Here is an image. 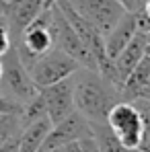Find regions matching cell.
Segmentation results:
<instances>
[{
    "instance_id": "obj_1",
    "label": "cell",
    "mask_w": 150,
    "mask_h": 152,
    "mask_svg": "<svg viewBox=\"0 0 150 152\" xmlns=\"http://www.w3.org/2000/svg\"><path fill=\"white\" fill-rule=\"evenodd\" d=\"M70 78L74 109L91 124H105L113 105L121 101V91L99 70L78 68Z\"/></svg>"
},
{
    "instance_id": "obj_2",
    "label": "cell",
    "mask_w": 150,
    "mask_h": 152,
    "mask_svg": "<svg viewBox=\"0 0 150 152\" xmlns=\"http://www.w3.org/2000/svg\"><path fill=\"white\" fill-rule=\"evenodd\" d=\"M2 78H0V95L8 97L10 101L25 105L29 103L39 88L35 86L33 78L29 74L27 66L21 62V58L17 56V50L10 48L2 58Z\"/></svg>"
},
{
    "instance_id": "obj_3",
    "label": "cell",
    "mask_w": 150,
    "mask_h": 152,
    "mask_svg": "<svg viewBox=\"0 0 150 152\" xmlns=\"http://www.w3.org/2000/svg\"><path fill=\"white\" fill-rule=\"evenodd\" d=\"M17 50V56L21 58V62L27 66V70L33 66V62L37 58H41L43 53L53 50V29H51V12L50 6H45L37 19L23 31V35L19 37V41L12 45Z\"/></svg>"
},
{
    "instance_id": "obj_4",
    "label": "cell",
    "mask_w": 150,
    "mask_h": 152,
    "mask_svg": "<svg viewBox=\"0 0 150 152\" xmlns=\"http://www.w3.org/2000/svg\"><path fill=\"white\" fill-rule=\"evenodd\" d=\"M105 126L130 150H138L144 136V117L132 101H119L109 111Z\"/></svg>"
},
{
    "instance_id": "obj_5",
    "label": "cell",
    "mask_w": 150,
    "mask_h": 152,
    "mask_svg": "<svg viewBox=\"0 0 150 152\" xmlns=\"http://www.w3.org/2000/svg\"><path fill=\"white\" fill-rule=\"evenodd\" d=\"M51 12V29H53V45L58 50H62L66 56H70L76 60V64L80 68H89V70H97V62L91 56V51L84 48V43L80 41V37L76 35L72 25L66 21V17L62 15V10L58 8V4L50 6Z\"/></svg>"
},
{
    "instance_id": "obj_6",
    "label": "cell",
    "mask_w": 150,
    "mask_h": 152,
    "mask_svg": "<svg viewBox=\"0 0 150 152\" xmlns=\"http://www.w3.org/2000/svg\"><path fill=\"white\" fill-rule=\"evenodd\" d=\"M78 68L80 66L76 64V60L66 56L62 50L53 48L33 62V66L29 68V74L37 88H43V86L56 84L64 78H70Z\"/></svg>"
},
{
    "instance_id": "obj_7",
    "label": "cell",
    "mask_w": 150,
    "mask_h": 152,
    "mask_svg": "<svg viewBox=\"0 0 150 152\" xmlns=\"http://www.w3.org/2000/svg\"><path fill=\"white\" fill-rule=\"evenodd\" d=\"M68 4L101 35H105L127 12L117 0H68Z\"/></svg>"
},
{
    "instance_id": "obj_8",
    "label": "cell",
    "mask_w": 150,
    "mask_h": 152,
    "mask_svg": "<svg viewBox=\"0 0 150 152\" xmlns=\"http://www.w3.org/2000/svg\"><path fill=\"white\" fill-rule=\"evenodd\" d=\"M39 97L43 101L45 113L50 117L51 126L74 113V95H72V78H64L56 84L39 88Z\"/></svg>"
},
{
    "instance_id": "obj_9",
    "label": "cell",
    "mask_w": 150,
    "mask_h": 152,
    "mask_svg": "<svg viewBox=\"0 0 150 152\" xmlns=\"http://www.w3.org/2000/svg\"><path fill=\"white\" fill-rule=\"evenodd\" d=\"M91 134H93L91 124L78 111H74L68 117H64L62 121L51 126L50 134H48L43 146L39 148V152H53L56 148H60V146H64L68 142H76V140H80L84 136H91Z\"/></svg>"
},
{
    "instance_id": "obj_10",
    "label": "cell",
    "mask_w": 150,
    "mask_h": 152,
    "mask_svg": "<svg viewBox=\"0 0 150 152\" xmlns=\"http://www.w3.org/2000/svg\"><path fill=\"white\" fill-rule=\"evenodd\" d=\"M45 8V0H8L2 12V19L6 21L12 45L19 41L27 27L31 25L37 15Z\"/></svg>"
},
{
    "instance_id": "obj_11",
    "label": "cell",
    "mask_w": 150,
    "mask_h": 152,
    "mask_svg": "<svg viewBox=\"0 0 150 152\" xmlns=\"http://www.w3.org/2000/svg\"><path fill=\"white\" fill-rule=\"evenodd\" d=\"M146 48H148V39L144 33L136 31V35L132 37V41L119 51V56L113 60V70H115V78H117V86L121 91V84L127 78V74L138 66V62L146 56Z\"/></svg>"
},
{
    "instance_id": "obj_12",
    "label": "cell",
    "mask_w": 150,
    "mask_h": 152,
    "mask_svg": "<svg viewBox=\"0 0 150 152\" xmlns=\"http://www.w3.org/2000/svg\"><path fill=\"white\" fill-rule=\"evenodd\" d=\"M150 101V56L146 53L121 84V101Z\"/></svg>"
},
{
    "instance_id": "obj_13",
    "label": "cell",
    "mask_w": 150,
    "mask_h": 152,
    "mask_svg": "<svg viewBox=\"0 0 150 152\" xmlns=\"http://www.w3.org/2000/svg\"><path fill=\"white\" fill-rule=\"evenodd\" d=\"M136 31H138V27H136V12H125L124 17L103 35L105 53H107V58H109L111 62H113V60L119 56V51L132 41V37L136 35Z\"/></svg>"
},
{
    "instance_id": "obj_14",
    "label": "cell",
    "mask_w": 150,
    "mask_h": 152,
    "mask_svg": "<svg viewBox=\"0 0 150 152\" xmlns=\"http://www.w3.org/2000/svg\"><path fill=\"white\" fill-rule=\"evenodd\" d=\"M50 129H51L50 117H41V119H35V121L23 126L21 134H19V152H39Z\"/></svg>"
},
{
    "instance_id": "obj_15",
    "label": "cell",
    "mask_w": 150,
    "mask_h": 152,
    "mask_svg": "<svg viewBox=\"0 0 150 152\" xmlns=\"http://www.w3.org/2000/svg\"><path fill=\"white\" fill-rule=\"evenodd\" d=\"M91 124V121H89ZM91 132H93V138L97 140L101 152H140V150H130L125 148L124 144L109 132V127L105 124H91Z\"/></svg>"
},
{
    "instance_id": "obj_16",
    "label": "cell",
    "mask_w": 150,
    "mask_h": 152,
    "mask_svg": "<svg viewBox=\"0 0 150 152\" xmlns=\"http://www.w3.org/2000/svg\"><path fill=\"white\" fill-rule=\"evenodd\" d=\"M23 129L21 115L17 113H0V146L12 138H19Z\"/></svg>"
},
{
    "instance_id": "obj_17",
    "label": "cell",
    "mask_w": 150,
    "mask_h": 152,
    "mask_svg": "<svg viewBox=\"0 0 150 152\" xmlns=\"http://www.w3.org/2000/svg\"><path fill=\"white\" fill-rule=\"evenodd\" d=\"M12 48V39H10V31H8V25L6 21L0 17V58L6 53V51Z\"/></svg>"
},
{
    "instance_id": "obj_18",
    "label": "cell",
    "mask_w": 150,
    "mask_h": 152,
    "mask_svg": "<svg viewBox=\"0 0 150 152\" xmlns=\"http://www.w3.org/2000/svg\"><path fill=\"white\" fill-rule=\"evenodd\" d=\"M21 111H23V105H19V103L10 101L8 97L0 95V113H17V115H21Z\"/></svg>"
},
{
    "instance_id": "obj_19",
    "label": "cell",
    "mask_w": 150,
    "mask_h": 152,
    "mask_svg": "<svg viewBox=\"0 0 150 152\" xmlns=\"http://www.w3.org/2000/svg\"><path fill=\"white\" fill-rule=\"evenodd\" d=\"M78 146H80V152H101L97 140L93 138V134H91V136L80 138V140H78Z\"/></svg>"
},
{
    "instance_id": "obj_20",
    "label": "cell",
    "mask_w": 150,
    "mask_h": 152,
    "mask_svg": "<svg viewBox=\"0 0 150 152\" xmlns=\"http://www.w3.org/2000/svg\"><path fill=\"white\" fill-rule=\"evenodd\" d=\"M0 152H19V138H12L0 146Z\"/></svg>"
},
{
    "instance_id": "obj_21",
    "label": "cell",
    "mask_w": 150,
    "mask_h": 152,
    "mask_svg": "<svg viewBox=\"0 0 150 152\" xmlns=\"http://www.w3.org/2000/svg\"><path fill=\"white\" fill-rule=\"evenodd\" d=\"M121 6H124L127 12H136V10H140V0H117Z\"/></svg>"
},
{
    "instance_id": "obj_22",
    "label": "cell",
    "mask_w": 150,
    "mask_h": 152,
    "mask_svg": "<svg viewBox=\"0 0 150 152\" xmlns=\"http://www.w3.org/2000/svg\"><path fill=\"white\" fill-rule=\"evenodd\" d=\"M53 152H80V146H78V140H76V142H68V144H64V146L56 148Z\"/></svg>"
},
{
    "instance_id": "obj_23",
    "label": "cell",
    "mask_w": 150,
    "mask_h": 152,
    "mask_svg": "<svg viewBox=\"0 0 150 152\" xmlns=\"http://www.w3.org/2000/svg\"><path fill=\"white\" fill-rule=\"evenodd\" d=\"M140 10H142V12H144V15H146V17L150 19V0H144V2H142Z\"/></svg>"
},
{
    "instance_id": "obj_24",
    "label": "cell",
    "mask_w": 150,
    "mask_h": 152,
    "mask_svg": "<svg viewBox=\"0 0 150 152\" xmlns=\"http://www.w3.org/2000/svg\"><path fill=\"white\" fill-rule=\"evenodd\" d=\"M4 6H6V2H4V0H0V17H2V12H4Z\"/></svg>"
},
{
    "instance_id": "obj_25",
    "label": "cell",
    "mask_w": 150,
    "mask_h": 152,
    "mask_svg": "<svg viewBox=\"0 0 150 152\" xmlns=\"http://www.w3.org/2000/svg\"><path fill=\"white\" fill-rule=\"evenodd\" d=\"M53 2H56V0H45V6H51Z\"/></svg>"
},
{
    "instance_id": "obj_26",
    "label": "cell",
    "mask_w": 150,
    "mask_h": 152,
    "mask_svg": "<svg viewBox=\"0 0 150 152\" xmlns=\"http://www.w3.org/2000/svg\"><path fill=\"white\" fill-rule=\"evenodd\" d=\"M0 78H2V60H0Z\"/></svg>"
},
{
    "instance_id": "obj_27",
    "label": "cell",
    "mask_w": 150,
    "mask_h": 152,
    "mask_svg": "<svg viewBox=\"0 0 150 152\" xmlns=\"http://www.w3.org/2000/svg\"><path fill=\"white\" fill-rule=\"evenodd\" d=\"M146 39H148V45H150V33H148V35H146Z\"/></svg>"
},
{
    "instance_id": "obj_28",
    "label": "cell",
    "mask_w": 150,
    "mask_h": 152,
    "mask_svg": "<svg viewBox=\"0 0 150 152\" xmlns=\"http://www.w3.org/2000/svg\"><path fill=\"white\" fill-rule=\"evenodd\" d=\"M142 2H144V0H140V6H142Z\"/></svg>"
},
{
    "instance_id": "obj_29",
    "label": "cell",
    "mask_w": 150,
    "mask_h": 152,
    "mask_svg": "<svg viewBox=\"0 0 150 152\" xmlns=\"http://www.w3.org/2000/svg\"><path fill=\"white\" fill-rule=\"evenodd\" d=\"M4 2H8V0H4Z\"/></svg>"
}]
</instances>
